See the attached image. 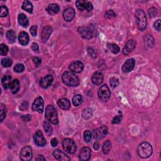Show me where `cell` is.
<instances>
[{
	"instance_id": "11",
	"label": "cell",
	"mask_w": 161,
	"mask_h": 161,
	"mask_svg": "<svg viewBox=\"0 0 161 161\" xmlns=\"http://www.w3.org/2000/svg\"><path fill=\"white\" fill-rule=\"evenodd\" d=\"M33 139L35 144L39 147H43L46 144V140L40 130H38L34 134Z\"/></svg>"
},
{
	"instance_id": "47",
	"label": "cell",
	"mask_w": 161,
	"mask_h": 161,
	"mask_svg": "<svg viewBox=\"0 0 161 161\" xmlns=\"http://www.w3.org/2000/svg\"><path fill=\"white\" fill-rule=\"evenodd\" d=\"M154 28L157 30V31H160V19H158L154 23Z\"/></svg>"
},
{
	"instance_id": "22",
	"label": "cell",
	"mask_w": 161,
	"mask_h": 161,
	"mask_svg": "<svg viewBox=\"0 0 161 161\" xmlns=\"http://www.w3.org/2000/svg\"><path fill=\"white\" fill-rule=\"evenodd\" d=\"M58 106L63 110H69L71 107V103L67 98H63L59 99L57 102Z\"/></svg>"
},
{
	"instance_id": "16",
	"label": "cell",
	"mask_w": 161,
	"mask_h": 161,
	"mask_svg": "<svg viewBox=\"0 0 161 161\" xmlns=\"http://www.w3.org/2000/svg\"><path fill=\"white\" fill-rule=\"evenodd\" d=\"M135 60L133 59H128L124 62L122 66V71L124 72H129L133 70L135 66Z\"/></svg>"
},
{
	"instance_id": "40",
	"label": "cell",
	"mask_w": 161,
	"mask_h": 161,
	"mask_svg": "<svg viewBox=\"0 0 161 161\" xmlns=\"http://www.w3.org/2000/svg\"><path fill=\"white\" fill-rule=\"evenodd\" d=\"M8 14V8L5 6H1L0 8V16L5 17Z\"/></svg>"
},
{
	"instance_id": "54",
	"label": "cell",
	"mask_w": 161,
	"mask_h": 161,
	"mask_svg": "<svg viewBox=\"0 0 161 161\" xmlns=\"http://www.w3.org/2000/svg\"><path fill=\"white\" fill-rule=\"evenodd\" d=\"M37 160H45V159L42 155H38V157L36 158Z\"/></svg>"
},
{
	"instance_id": "29",
	"label": "cell",
	"mask_w": 161,
	"mask_h": 161,
	"mask_svg": "<svg viewBox=\"0 0 161 161\" xmlns=\"http://www.w3.org/2000/svg\"><path fill=\"white\" fill-rule=\"evenodd\" d=\"M82 101H83V99H82V96L80 94H77L74 96L72 98V103L75 106H78L81 105L82 103Z\"/></svg>"
},
{
	"instance_id": "1",
	"label": "cell",
	"mask_w": 161,
	"mask_h": 161,
	"mask_svg": "<svg viewBox=\"0 0 161 161\" xmlns=\"http://www.w3.org/2000/svg\"><path fill=\"white\" fill-rule=\"evenodd\" d=\"M62 79L64 83L68 86L74 87L79 84V77L72 71L65 72L62 74Z\"/></svg>"
},
{
	"instance_id": "12",
	"label": "cell",
	"mask_w": 161,
	"mask_h": 161,
	"mask_svg": "<svg viewBox=\"0 0 161 161\" xmlns=\"http://www.w3.org/2000/svg\"><path fill=\"white\" fill-rule=\"evenodd\" d=\"M77 31L80 35L84 39H90L93 37V31L89 27H81L78 28Z\"/></svg>"
},
{
	"instance_id": "43",
	"label": "cell",
	"mask_w": 161,
	"mask_h": 161,
	"mask_svg": "<svg viewBox=\"0 0 161 161\" xmlns=\"http://www.w3.org/2000/svg\"><path fill=\"white\" fill-rule=\"evenodd\" d=\"M148 12H149V15L150 17H154L157 16V10L155 8L152 7L149 8Z\"/></svg>"
},
{
	"instance_id": "23",
	"label": "cell",
	"mask_w": 161,
	"mask_h": 161,
	"mask_svg": "<svg viewBox=\"0 0 161 161\" xmlns=\"http://www.w3.org/2000/svg\"><path fill=\"white\" fill-rule=\"evenodd\" d=\"M19 42L22 45H27L29 42V36L27 32H21L18 35Z\"/></svg>"
},
{
	"instance_id": "44",
	"label": "cell",
	"mask_w": 161,
	"mask_h": 161,
	"mask_svg": "<svg viewBox=\"0 0 161 161\" xmlns=\"http://www.w3.org/2000/svg\"><path fill=\"white\" fill-rule=\"evenodd\" d=\"M121 119H122V116L121 115H118L115 116L113 119L112 120V123L113 124H118L121 122Z\"/></svg>"
},
{
	"instance_id": "39",
	"label": "cell",
	"mask_w": 161,
	"mask_h": 161,
	"mask_svg": "<svg viewBox=\"0 0 161 161\" xmlns=\"http://www.w3.org/2000/svg\"><path fill=\"white\" fill-rule=\"evenodd\" d=\"M92 138V134H91L89 130H86L84 132V139L86 142H89Z\"/></svg>"
},
{
	"instance_id": "34",
	"label": "cell",
	"mask_w": 161,
	"mask_h": 161,
	"mask_svg": "<svg viewBox=\"0 0 161 161\" xmlns=\"http://www.w3.org/2000/svg\"><path fill=\"white\" fill-rule=\"evenodd\" d=\"M111 149V143L109 140H107L104 143L103 145V152L104 154H107L109 153Z\"/></svg>"
},
{
	"instance_id": "2",
	"label": "cell",
	"mask_w": 161,
	"mask_h": 161,
	"mask_svg": "<svg viewBox=\"0 0 161 161\" xmlns=\"http://www.w3.org/2000/svg\"><path fill=\"white\" fill-rule=\"evenodd\" d=\"M153 149L149 143L143 142L138 145L137 148V154L141 158H147L152 155Z\"/></svg>"
},
{
	"instance_id": "19",
	"label": "cell",
	"mask_w": 161,
	"mask_h": 161,
	"mask_svg": "<svg viewBox=\"0 0 161 161\" xmlns=\"http://www.w3.org/2000/svg\"><path fill=\"white\" fill-rule=\"evenodd\" d=\"M75 16V11L72 8H67L63 12V17L66 21H71Z\"/></svg>"
},
{
	"instance_id": "3",
	"label": "cell",
	"mask_w": 161,
	"mask_h": 161,
	"mask_svg": "<svg viewBox=\"0 0 161 161\" xmlns=\"http://www.w3.org/2000/svg\"><path fill=\"white\" fill-rule=\"evenodd\" d=\"M45 118L49 122L53 125L58 123V115L55 108L52 105H48L45 109Z\"/></svg>"
},
{
	"instance_id": "17",
	"label": "cell",
	"mask_w": 161,
	"mask_h": 161,
	"mask_svg": "<svg viewBox=\"0 0 161 161\" xmlns=\"http://www.w3.org/2000/svg\"><path fill=\"white\" fill-rule=\"evenodd\" d=\"M103 74L101 71H96L93 74V75L91 78L92 82L95 85L101 84L103 81Z\"/></svg>"
},
{
	"instance_id": "52",
	"label": "cell",
	"mask_w": 161,
	"mask_h": 161,
	"mask_svg": "<svg viewBox=\"0 0 161 161\" xmlns=\"http://www.w3.org/2000/svg\"><path fill=\"white\" fill-rule=\"evenodd\" d=\"M88 52L89 53V54L92 56V57H96V53H95V52L94 50H93L92 49H88Z\"/></svg>"
},
{
	"instance_id": "7",
	"label": "cell",
	"mask_w": 161,
	"mask_h": 161,
	"mask_svg": "<svg viewBox=\"0 0 161 161\" xmlns=\"http://www.w3.org/2000/svg\"><path fill=\"white\" fill-rule=\"evenodd\" d=\"M76 5L78 9L81 11L86 10L90 11L93 9V4L91 2L85 0H78L76 1Z\"/></svg>"
},
{
	"instance_id": "14",
	"label": "cell",
	"mask_w": 161,
	"mask_h": 161,
	"mask_svg": "<svg viewBox=\"0 0 161 161\" xmlns=\"http://www.w3.org/2000/svg\"><path fill=\"white\" fill-rule=\"evenodd\" d=\"M69 69L71 71L75 73H80L84 69V65L81 61H74L72 62L69 65Z\"/></svg>"
},
{
	"instance_id": "9",
	"label": "cell",
	"mask_w": 161,
	"mask_h": 161,
	"mask_svg": "<svg viewBox=\"0 0 161 161\" xmlns=\"http://www.w3.org/2000/svg\"><path fill=\"white\" fill-rule=\"evenodd\" d=\"M44 108V101L42 97H37L32 104V110L34 111H37L39 113H42Z\"/></svg>"
},
{
	"instance_id": "21",
	"label": "cell",
	"mask_w": 161,
	"mask_h": 161,
	"mask_svg": "<svg viewBox=\"0 0 161 161\" xmlns=\"http://www.w3.org/2000/svg\"><path fill=\"white\" fill-rule=\"evenodd\" d=\"M52 33V28L50 26H47L43 28L42 34H41V39L43 42H45L50 37V35Z\"/></svg>"
},
{
	"instance_id": "46",
	"label": "cell",
	"mask_w": 161,
	"mask_h": 161,
	"mask_svg": "<svg viewBox=\"0 0 161 161\" xmlns=\"http://www.w3.org/2000/svg\"><path fill=\"white\" fill-rule=\"evenodd\" d=\"M33 61L34 64H35L36 67H38L39 66H40L41 62H42L41 59L39 57H37L33 58Z\"/></svg>"
},
{
	"instance_id": "30",
	"label": "cell",
	"mask_w": 161,
	"mask_h": 161,
	"mask_svg": "<svg viewBox=\"0 0 161 161\" xmlns=\"http://www.w3.org/2000/svg\"><path fill=\"white\" fill-rule=\"evenodd\" d=\"M6 38L10 43H13L16 40V35L15 33L13 32V30H8L6 32Z\"/></svg>"
},
{
	"instance_id": "25",
	"label": "cell",
	"mask_w": 161,
	"mask_h": 161,
	"mask_svg": "<svg viewBox=\"0 0 161 161\" xmlns=\"http://www.w3.org/2000/svg\"><path fill=\"white\" fill-rule=\"evenodd\" d=\"M20 88V81L16 79L12 81L11 84L10 86V89L13 94H16L18 92V91Z\"/></svg>"
},
{
	"instance_id": "8",
	"label": "cell",
	"mask_w": 161,
	"mask_h": 161,
	"mask_svg": "<svg viewBox=\"0 0 161 161\" xmlns=\"http://www.w3.org/2000/svg\"><path fill=\"white\" fill-rule=\"evenodd\" d=\"M20 159L23 161H28L32 158V149L30 146H26L21 149L20 154Z\"/></svg>"
},
{
	"instance_id": "15",
	"label": "cell",
	"mask_w": 161,
	"mask_h": 161,
	"mask_svg": "<svg viewBox=\"0 0 161 161\" xmlns=\"http://www.w3.org/2000/svg\"><path fill=\"white\" fill-rule=\"evenodd\" d=\"M53 82V77L51 75H47L41 78L40 81V86L43 89H47L50 87Z\"/></svg>"
},
{
	"instance_id": "4",
	"label": "cell",
	"mask_w": 161,
	"mask_h": 161,
	"mask_svg": "<svg viewBox=\"0 0 161 161\" xmlns=\"http://www.w3.org/2000/svg\"><path fill=\"white\" fill-rule=\"evenodd\" d=\"M136 22L138 28L142 31L144 30L147 27V18L145 12L141 9H138L135 12Z\"/></svg>"
},
{
	"instance_id": "20",
	"label": "cell",
	"mask_w": 161,
	"mask_h": 161,
	"mask_svg": "<svg viewBox=\"0 0 161 161\" xmlns=\"http://www.w3.org/2000/svg\"><path fill=\"white\" fill-rule=\"evenodd\" d=\"M53 156L54 158H55L58 160H63L66 161L71 160V159L69 157L68 155H67L66 154L64 153L62 151H61L59 149H56L53 152Z\"/></svg>"
},
{
	"instance_id": "49",
	"label": "cell",
	"mask_w": 161,
	"mask_h": 161,
	"mask_svg": "<svg viewBox=\"0 0 161 161\" xmlns=\"http://www.w3.org/2000/svg\"><path fill=\"white\" fill-rule=\"evenodd\" d=\"M28 106V103H27V102H26V101H25V102H23L22 104H21V106H20V110H21L23 111V110H27V109Z\"/></svg>"
},
{
	"instance_id": "24",
	"label": "cell",
	"mask_w": 161,
	"mask_h": 161,
	"mask_svg": "<svg viewBox=\"0 0 161 161\" xmlns=\"http://www.w3.org/2000/svg\"><path fill=\"white\" fill-rule=\"evenodd\" d=\"M46 10L48 13H49V14L51 15H54L55 14H57V13H59L60 10V8L57 4L52 3L48 6Z\"/></svg>"
},
{
	"instance_id": "32",
	"label": "cell",
	"mask_w": 161,
	"mask_h": 161,
	"mask_svg": "<svg viewBox=\"0 0 161 161\" xmlns=\"http://www.w3.org/2000/svg\"><path fill=\"white\" fill-rule=\"evenodd\" d=\"M108 48L112 53L115 54H118L120 50V47L117 45L114 44V43H108Z\"/></svg>"
},
{
	"instance_id": "36",
	"label": "cell",
	"mask_w": 161,
	"mask_h": 161,
	"mask_svg": "<svg viewBox=\"0 0 161 161\" xmlns=\"http://www.w3.org/2000/svg\"><path fill=\"white\" fill-rule=\"evenodd\" d=\"M1 63L4 67H10L11 66V65L13 64V61L10 58L6 57L5 59H3L1 60Z\"/></svg>"
},
{
	"instance_id": "51",
	"label": "cell",
	"mask_w": 161,
	"mask_h": 161,
	"mask_svg": "<svg viewBox=\"0 0 161 161\" xmlns=\"http://www.w3.org/2000/svg\"><path fill=\"white\" fill-rule=\"evenodd\" d=\"M32 49L33 51H38V45L37 44V43H32Z\"/></svg>"
},
{
	"instance_id": "26",
	"label": "cell",
	"mask_w": 161,
	"mask_h": 161,
	"mask_svg": "<svg viewBox=\"0 0 161 161\" xmlns=\"http://www.w3.org/2000/svg\"><path fill=\"white\" fill-rule=\"evenodd\" d=\"M1 82H2V85L3 86V88L7 89L9 88H10V86L11 84V77L10 76H5L1 79Z\"/></svg>"
},
{
	"instance_id": "50",
	"label": "cell",
	"mask_w": 161,
	"mask_h": 161,
	"mask_svg": "<svg viewBox=\"0 0 161 161\" xmlns=\"http://www.w3.org/2000/svg\"><path fill=\"white\" fill-rule=\"evenodd\" d=\"M21 119H22L24 121H29L31 120V115H23L21 116Z\"/></svg>"
},
{
	"instance_id": "33",
	"label": "cell",
	"mask_w": 161,
	"mask_h": 161,
	"mask_svg": "<svg viewBox=\"0 0 161 161\" xmlns=\"http://www.w3.org/2000/svg\"><path fill=\"white\" fill-rule=\"evenodd\" d=\"M93 115V111L92 110L90 109V108H86L82 111V116L83 117V118L88 120L91 118V116Z\"/></svg>"
},
{
	"instance_id": "27",
	"label": "cell",
	"mask_w": 161,
	"mask_h": 161,
	"mask_svg": "<svg viewBox=\"0 0 161 161\" xmlns=\"http://www.w3.org/2000/svg\"><path fill=\"white\" fill-rule=\"evenodd\" d=\"M18 20L19 24L21 26H22L23 27H28V25L29 24L28 20L27 18V17L23 13H20L18 15Z\"/></svg>"
},
{
	"instance_id": "48",
	"label": "cell",
	"mask_w": 161,
	"mask_h": 161,
	"mask_svg": "<svg viewBox=\"0 0 161 161\" xmlns=\"http://www.w3.org/2000/svg\"><path fill=\"white\" fill-rule=\"evenodd\" d=\"M50 143H51V145L53 147H57V144H58V140L57 138H52L51 140V142H50Z\"/></svg>"
},
{
	"instance_id": "5",
	"label": "cell",
	"mask_w": 161,
	"mask_h": 161,
	"mask_svg": "<svg viewBox=\"0 0 161 161\" xmlns=\"http://www.w3.org/2000/svg\"><path fill=\"white\" fill-rule=\"evenodd\" d=\"M62 147L64 150L69 154H74L77 150L76 143L70 138L64 139L62 141Z\"/></svg>"
},
{
	"instance_id": "13",
	"label": "cell",
	"mask_w": 161,
	"mask_h": 161,
	"mask_svg": "<svg viewBox=\"0 0 161 161\" xmlns=\"http://www.w3.org/2000/svg\"><path fill=\"white\" fill-rule=\"evenodd\" d=\"M137 43L134 40H129L123 49V53L124 55H128L130 53L135 49Z\"/></svg>"
},
{
	"instance_id": "10",
	"label": "cell",
	"mask_w": 161,
	"mask_h": 161,
	"mask_svg": "<svg viewBox=\"0 0 161 161\" xmlns=\"http://www.w3.org/2000/svg\"><path fill=\"white\" fill-rule=\"evenodd\" d=\"M108 133V128L106 126H102L97 129L94 130L93 135L94 138L96 140H101L105 137Z\"/></svg>"
},
{
	"instance_id": "28",
	"label": "cell",
	"mask_w": 161,
	"mask_h": 161,
	"mask_svg": "<svg viewBox=\"0 0 161 161\" xmlns=\"http://www.w3.org/2000/svg\"><path fill=\"white\" fill-rule=\"evenodd\" d=\"M22 9L30 13L33 12V5L32 3L29 1H25L22 5Z\"/></svg>"
},
{
	"instance_id": "37",
	"label": "cell",
	"mask_w": 161,
	"mask_h": 161,
	"mask_svg": "<svg viewBox=\"0 0 161 161\" xmlns=\"http://www.w3.org/2000/svg\"><path fill=\"white\" fill-rule=\"evenodd\" d=\"M8 48L6 45L4 44V43H1L0 45V53L1 55L3 56H5L8 54Z\"/></svg>"
},
{
	"instance_id": "38",
	"label": "cell",
	"mask_w": 161,
	"mask_h": 161,
	"mask_svg": "<svg viewBox=\"0 0 161 161\" xmlns=\"http://www.w3.org/2000/svg\"><path fill=\"white\" fill-rule=\"evenodd\" d=\"M25 69V66L23 64H17L14 67V71L16 72L20 73V72H23Z\"/></svg>"
},
{
	"instance_id": "45",
	"label": "cell",
	"mask_w": 161,
	"mask_h": 161,
	"mask_svg": "<svg viewBox=\"0 0 161 161\" xmlns=\"http://www.w3.org/2000/svg\"><path fill=\"white\" fill-rule=\"evenodd\" d=\"M30 33H31V35L33 37H35L37 34V27L35 25L32 26L31 28H30Z\"/></svg>"
},
{
	"instance_id": "18",
	"label": "cell",
	"mask_w": 161,
	"mask_h": 161,
	"mask_svg": "<svg viewBox=\"0 0 161 161\" xmlns=\"http://www.w3.org/2000/svg\"><path fill=\"white\" fill-rule=\"evenodd\" d=\"M91 150L89 147H84L79 153V159L82 161L88 160L91 157Z\"/></svg>"
},
{
	"instance_id": "53",
	"label": "cell",
	"mask_w": 161,
	"mask_h": 161,
	"mask_svg": "<svg viewBox=\"0 0 161 161\" xmlns=\"http://www.w3.org/2000/svg\"><path fill=\"white\" fill-rule=\"evenodd\" d=\"M93 147H94V149L95 150H98V149H99V143H98V142L94 143Z\"/></svg>"
},
{
	"instance_id": "6",
	"label": "cell",
	"mask_w": 161,
	"mask_h": 161,
	"mask_svg": "<svg viewBox=\"0 0 161 161\" xmlns=\"http://www.w3.org/2000/svg\"><path fill=\"white\" fill-rule=\"evenodd\" d=\"M98 96L99 99L102 101H107L110 99L111 96V91L106 84L101 86L98 90Z\"/></svg>"
},
{
	"instance_id": "35",
	"label": "cell",
	"mask_w": 161,
	"mask_h": 161,
	"mask_svg": "<svg viewBox=\"0 0 161 161\" xmlns=\"http://www.w3.org/2000/svg\"><path fill=\"white\" fill-rule=\"evenodd\" d=\"M49 123L50 122H49V121H45V122L43 124V128H44L46 133L47 135H51L52 133V131H53V128H52V126L50 125V124Z\"/></svg>"
},
{
	"instance_id": "31",
	"label": "cell",
	"mask_w": 161,
	"mask_h": 161,
	"mask_svg": "<svg viewBox=\"0 0 161 161\" xmlns=\"http://www.w3.org/2000/svg\"><path fill=\"white\" fill-rule=\"evenodd\" d=\"M6 115V108L5 104L3 103L0 104V120L1 122L3 121V120L5 118Z\"/></svg>"
},
{
	"instance_id": "41",
	"label": "cell",
	"mask_w": 161,
	"mask_h": 161,
	"mask_svg": "<svg viewBox=\"0 0 161 161\" xmlns=\"http://www.w3.org/2000/svg\"><path fill=\"white\" fill-rule=\"evenodd\" d=\"M104 16H105L106 18L108 19H112L115 18L116 15L113 11L111 10H109L106 11L105 14H104Z\"/></svg>"
},
{
	"instance_id": "42",
	"label": "cell",
	"mask_w": 161,
	"mask_h": 161,
	"mask_svg": "<svg viewBox=\"0 0 161 161\" xmlns=\"http://www.w3.org/2000/svg\"><path fill=\"white\" fill-rule=\"evenodd\" d=\"M110 86L112 88H115L118 85L119 82H118V79H116V78H115V77H113L110 81Z\"/></svg>"
}]
</instances>
